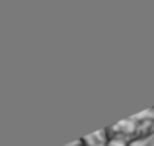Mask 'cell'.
I'll use <instances>...</instances> for the list:
<instances>
[{"label":"cell","mask_w":154,"mask_h":146,"mask_svg":"<svg viewBox=\"0 0 154 146\" xmlns=\"http://www.w3.org/2000/svg\"><path fill=\"white\" fill-rule=\"evenodd\" d=\"M131 118H132V120H134L135 123L154 121V107H151V108H146V110H143V112H140V113L132 115Z\"/></svg>","instance_id":"cell-3"},{"label":"cell","mask_w":154,"mask_h":146,"mask_svg":"<svg viewBox=\"0 0 154 146\" xmlns=\"http://www.w3.org/2000/svg\"><path fill=\"white\" fill-rule=\"evenodd\" d=\"M66 146H83L82 144V140L79 138V140H75V141H72V143H69V144H66Z\"/></svg>","instance_id":"cell-6"},{"label":"cell","mask_w":154,"mask_h":146,"mask_svg":"<svg viewBox=\"0 0 154 146\" xmlns=\"http://www.w3.org/2000/svg\"><path fill=\"white\" fill-rule=\"evenodd\" d=\"M135 130H137V123L132 118H126V120L118 121L113 126L107 127L109 135H121V137H128V138H134Z\"/></svg>","instance_id":"cell-1"},{"label":"cell","mask_w":154,"mask_h":146,"mask_svg":"<svg viewBox=\"0 0 154 146\" xmlns=\"http://www.w3.org/2000/svg\"><path fill=\"white\" fill-rule=\"evenodd\" d=\"M132 138L121 137V135H109V141L106 146H128Z\"/></svg>","instance_id":"cell-5"},{"label":"cell","mask_w":154,"mask_h":146,"mask_svg":"<svg viewBox=\"0 0 154 146\" xmlns=\"http://www.w3.org/2000/svg\"><path fill=\"white\" fill-rule=\"evenodd\" d=\"M80 140L83 146H106L109 141V132L107 129H101V130L93 132V134L82 137Z\"/></svg>","instance_id":"cell-2"},{"label":"cell","mask_w":154,"mask_h":146,"mask_svg":"<svg viewBox=\"0 0 154 146\" xmlns=\"http://www.w3.org/2000/svg\"><path fill=\"white\" fill-rule=\"evenodd\" d=\"M128 146H154V134L148 137H138L132 138Z\"/></svg>","instance_id":"cell-4"}]
</instances>
